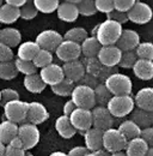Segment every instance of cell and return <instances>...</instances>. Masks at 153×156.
<instances>
[{"label":"cell","mask_w":153,"mask_h":156,"mask_svg":"<svg viewBox=\"0 0 153 156\" xmlns=\"http://www.w3.org/2000/svg\"><path fill=\"white\" fill-rule=\"evenodd\" d=\"M95 37L100 43V46H114L120 37L123 28L114 20H105L96 25Z\"/></svg>","instance_id":"obj_1"},{"label":"cell","mask_w":153,"mask_h":156,"mask_svg":"<svg viewBox=\"0 0 153 156\" xmlns=\"http://www.w3.org/2000/svg\"><path fill=\"white\" fill-rule=\"evenodd\" d=\"M108 91L111 94V96H121V95H131L133 84L132 79L124 73H114L110 77H108L104 83Z\"/></svg>","instance_id":"obj_2"},{"label":"cell","mask_w":153,"mask_h":156,"mask_svg":"<svg viewBox=\"0 0 153 156\" xmlns=\"http://www.w3.org/2000/svg\"><path fill=\"white\" fill-rule=\"evenodd\" d=\"M134 100L131 95H121V96H111L107 103V109L113 115V118H123L133 112Z\"/></svg>","instance_id":"obj_3"},{"label":"cell","mask_w":153,"mask_h":156,"mask_svg":"<svg viewBox=\"0 0 153 156\" xmlns=\"http://www.w3.org/2000/svg\"><path fill=\"white\" fill-rule=\"evenodd\" d=\"M71 101L76 105V108L91 111L96 106L93 89H91L86 85H83V84H76L72 90Z\"/></svg>","instance_id":"obj_4"},{"label":"cell","mask_w":153,"mask_h":156,"mask_svg":"<svg viewBox=\"0 0 153 156\" xmlns=\"http://www.w3.org/2000/svg\"><path fill=\"white\" fill-rule=\"evenodd\" d=\"M127 144V139L122 136L117 129H108L103 131L102 137V149L107 151L108 154H113L116 151L124 150V147Z\"/></svg>","instance_id":"obj_5"},{"label":"cell","mask_w":153,"mask_h":156,"mask_svg":"<svg viewBox=\"0 0 153 156\" xmlns=\"http://www.w3.org/2000/svg\"><path fill=\"white\" fill-rule=\"evenodd\" d=\"M17 137L23 144V149L26 151L37 145L41 138V133L37 126L29 122H23L18 126Z\"/></svg>","instance_id":"obj_6"},{"label":"cell","mask_w":153,"mask_h":156,"mask_svg":"<svg viewBox=\"0 0 153 156\" xmlns=\"http://www.w3.org/2000/svg\"><path fill=\"white\" fill-rule=\"evenodd\" d=\"M26 111H28V102L22 100H15L4 105V115L6 120L15 122V124H23L26 119Z\"/></svg>","instance_id":"obj_7"},{"label":"cell","mask_w":153,"mask_h":156,"mask_svg":"<svg viewBox=\"0 0 153 156\" xmlns=\"http://www.w3.org/2000/svg\"><path fill=\"white\" fill-rule=\"evenodd\" d=\"M152 9L148 4L142 1H135L133 7L127 12V18L134 24L144 25L152 20Z\"/></svg>","instance_id":"obj_8"},{"label":"cell","mask_w":153,"mask_h":156,"mask_svg":"<svg viewBox=\"0 0 153 156\" xmlns=\"http://www.w3.org/2000/svg\"><path fill=\"white\" fill-rule=\"evenodd\" d=\"M62 35L53 29L43 30L36 36L35 42L37 43L39 49H44L48 52H53L57 48V46L62 42Z\"/></svg>","instance_id":"obj_9"},{"label":"cell","mask_w":153,"mask_h":156,"mask_svg":"<svg viewBox=\"0 0 153 156\" xmlns=\"http://www.w3.org/2000/svg\"><path fill=\"white\" fill-rule=\"evenodd\" d=\"M70 121L74 130L84 133L89 129L92 127V117H91V111L89 109H83V108H76L71 115H70Z\"/></svg>","instance_id":"obj_10"},{"label":"cell","mask_w":153,"mask_h":156,"mask_svg":"<svg viewBox=\"0 0 153 156\" xmlns=\"http://www.w3.org/2000/svg\"><path fill=\"white\" fill-rule=\"evenodd\" d=\"M55 54H56L57 59H60L63 62L79 60L80 55H81L80 44L71 42V41L62 40V42L57 46V48L55 49Z\"/></svg>","instance_id":"obj_11"},{"label":"cell","mask_w":153,"mask_h":156,"mask_svg":"<svg viewBox=\"0 0 153 156\" xmlns=\"http://www.w3.org/2000/svg\"><path fill=\"white\" fill-rule=\"evenodd\" d=\"M91 117H92V127L98 129L100 131L111 129L114 125V118L109 113L107 107L95 106L91 109Z\"/></svg>","instance_id":"obj_12"},{"label":"cell","mask_w":153,"mask_h":156,"mask_svg":"<svg viewBox=\"0 0 153 156\" xmlns=\"http://www.w3.org/2000/svg\"><path fill=\"white\" fill-rule=\"evenodd\" d=\"M49 119V113L44 105L41 102H28V111H26V119L29 124L38 126Z\"/></svg>","instance_id":"obj_13"},{"label":"cell","mask_w":153,"mask_h":156,"mask_svg":"<svg viewBox=\"0 0 153 156\" xmlns=\"http://www.w3.org/2000/svg\"><path fill=\"white\" fill-rule=\"evenodd\" d=\"M139 43H140V35L135 30L123 29L117 42L115 43V46L121 52H131L138 47Z\"/></svg>","instance_id":"obj_14"},{"label":"cell","mask_w":153,"mask_h":156,"mask_svg":"<svg viewBox=\"0 0 153 156\" xmlns=\"http://www.w3.org/2000/svg\"><path fill=\"white\" fill-rule=\"evenodd\" d=\"M122 52L116 47V46H102L97 59L102 64V66H108V67H115L118 65V61L121 59Z\"/></svg>","instance_id":"obj_15"},{"label":"cell","mask_w":153,"mask_h":156,"mask_svg":"<svg viewBox=\"0 0 153 156\" xmlns=\"http://www.w3.org/2000/svg\"><path fill=\"white\" fill-rule=\"evenodd\" d=\"M38 75H39L41 79L43 80V83L46 85H49V87H53L57 83H60L65 78L63 72H62V67L57 64H54V62L41 69Z\"/></svg>","instance_id":"obj_16"},{"label":"cell","mask_w":153,"mask_h":156,"mask_svg":"<svg viewBox=\"0 0 153 156\" xmlns=\"http://www.w3.org/2000/svg\"><path fill=\"white\" fill-rule=\"evenodd\" d=\"M56 12L57 18L67 23H73L79 17V12L74 0H65L60 2L56 9Z\"/></svg>","instance_id":"obj_17"},{"label":"cell","mask_w":153,"mask_h":156,"mask_svg":"<svg viewBox=\"0 0 153 156\" xmlns=\"http://www.w3.org/2000/svg\"><path fill=\"white\" fill-rule=\"evenodd\" d=\"M62 72L66 79L73 82L74 84L79 83L80 79L85 75V69L81 62V60H74L70 62H65L62 66Z\"/></svg>","instance_id":"obj_18"},{"label":"cell","mask_w":153,"mask_h":156,"mask_svg":"<svg viewBox=\"0 0 153 156\" xmlns=\"http://www.w3.org/2000/svg\"><path fill=\"white\" fill-rule=\"evenodd\" d=\"M133 100L138 109L153 112V89L151 87H145L140 89L135 94Z\"/></svg>","instance_id":"obj_19"},{"label":"cell","mask_w":153,"mask_h":156,"mask_svg":"<svg viewBox=\"0 0 153 156\" xmlns=\"http://www.w3.org/2000/svg\"><path fill=\"white\" fill-rule=\"evenodd\" d=\"M84 142H85V148L89 151H98L102 150V137H103V131L91 127L84 133Z\"/></svg>","instance_id":"obj_20"},{"label":"cell","mask_w":153,"mask_h":156,"mask_svg":"<svg viewBox=\"0 0 153 156\" xmlns=\"http://www.w3.org/2000/svg\"><path fill=\"white\" fill-rule=\"evenodd\" d=\"M0 42L10 48L18 47L22 43V34L18 29L12 27H6L0 29Z\"/></svg>","instance_id":"obj_21"},{"label":"cell","mask_w":153,"mask_h":156,"mask_svg":"<svg viewBox=\"0 0 153 156\" xmlns=\"http://www.w3.org/2000/svg\"><path fill=\"white\" fill-rule=\"evenodd\" d=\"M132 70L136 78L141 80H150L153 77V61L136 59Z\"/></svg>","instance_id":"obj_22"},{"label":"cell","mask_w":153,"mask_h":156,"mask_svg":"<svg viewBox=\"0 0 153 156\" xmlns=\"http://www.w3.org/2000/svg\"><path fill=\"white\" fill-rule=\"evenodd\" d=\"M148 148L151 147H148L146 142H144L140 137H136L131 140H127L123 151L127 156H145Z\"/></svg>","instance_id":"obj_23"},{"label":"cell","mask_w":153,"mask_h":156,"mask_svg":"<svg viewBox=\"0 0 153 156\" xmlns=\"http://www.w3.org/2000/svg\"><path fill=\"white\" fill-rule=\"evenodd\" d=\"M39 47L35 41H25L22 42L18 46L17 49V58L20 60H26V61H32L35 55L38 53Z\"/></svg>","instance_id":"obj_24"},{"label":"cell","mask_w":153,"mask_h":156,"mask_svg":"<svg viewBox=\"0 0 153 156\" xmlns=\"http://www.w3.org/2000/svg\"><path fill=\"white\" fill-rule=\"evenodd\" d=\"M100 47V43L95 36H87L80 43V52L84 58H97Z\"/></svg>","instance_id":"obj_25"},{"label":"cell","mask_w":153,"mask_h":156,"mask_svg":"<svg viewBox=\"0 0 153 156\" xmlns=\"http://www.w3.org/2000/svg\"><path fill=\"white\" fill-rule=\"evenodd\" d=\"M131 120L134 124H136L140 129H146V127H152L153 124V112L148 111H142L134 108L133 112L131 113Z\"/></svg>","instance_id":"obj_26"},{"label":"cell","mask_w":153,"mask_h":156,"mask_svg":"<svg viewBox=\"0 0 153 156\" xmlns=\"http://www.w3.org/2000/svg\"><path fill=\"white\" fill-rule=\"evenodd\" d=\"M55 130L59 136L65 139H70L76 133V131L70 121V118L66 115H61L55 120Z\"/></svg>","instance_id":"obj_27"},{"label":"cell","mask_w":153,"mask_h":156,"mask_svg":"<svg viewBox=\"0 0 153 156\" xmlns=\"http://www.w3.org/2000/svg\"><path fill=\"white\" fill-rule=\"evenodd\" d=\"M18 125L11 122L8 120H4L0 122V142L2 144H8L15 137H17Z\"/></svg>","instance_id":"obj_28"},{"label":"cell","mask_w":153,"mask_h":156,"mask_svg":"<svg viewBox=\"0 0 153 156\" xmlns=\"http://www.w3.org/2000/svg\"><path fill=\"white\" fill-rule=\"evenodd\" d=\"M23 84H24V88L29 93H32V94H41L47 87L43 83V80L41 79L38 72L34 73V75H30V76H25L24 80H23Z\"/></svg>","instance_id":"obj_29"},{"label":"cell","mask_w":153,"mask_h":156,"mask_svg":"<svg viewBox=\"0 0 153 156\" xmlns=\"http://www.w3.org/2000/svg\"><path fill=\"white\" fill-rule=\"evenodd\" d=\"M117 130L127 140H131L133 138L139 137L140 136V131H141V129L136 124H134L131 119L129 120H124L123 122H121L120 126L117 127Z\"/></svg>","instance_id":"obj_30"},{"label":"cell","mask_w":153,"mask_h":156,"mask_svg":"<svg viewBox=\"0 0 153 156\" xmlns=\"http://www.w3.org/2000/svg\"><path fill=\"white\" fill-rule=\"evenodd\" d=\"M19 18V10L6 4L0 6V23L1 24H13Z\"/></svg>","instance_id":"obj_31"},{"label":"cell","mask_w":153,"mask_h":156,"mask_svg":"<svg viewBox=\"0 0 153 156\" xmlns=\"http://www.w3.org/2000/svg\"><path fill=\"white\" fill-rule=\"evenodd\" d=\"M89 36L86 29L81 28V27H74V28H71L68 29L65 35H62V39L66 40V41H71V42H74L80 44L84 40Z\"/></svg>","instance_id":"obj_32"},{"label":"cell","mask_w":153,"mask_h":156,"mask_svg":"<svg viewBox=\"0 0 153 156\" xmlns=\"http://www.w3.org/2000/svg\"><path fill=\"white\" fill-rule=\"evenodd\" d=\"M93 95H95V103L99 107H107V103L111 98V94L108 91V89L103 83H99L93 89Z\"/></svg>","instance_id":"obj_33"},{"label":"cell","mask_w":153,"mask_h":156,"mask_svg":"<svg viewBox=\"0 0 153 156\" xmlns=\"http://www.w3.org/2000/svg\"><path fill=\"white\" fill-rule=\"evenodd\" d=\"M74 85H76V84H74L73 82H71V80L63 78L60 83H57V84L50 87V88H52V91H53L55 95L62 96V98H67V96H71Z\"/></svg>","instance_id":"obj_34"},{"label":"cell","mask_w":153,"mask_h":156,"mask_svg":"<svg viewBox=\"0 0 153 156\" xmlns=\"http://www.w3.org/2000/svg\"><path fill=\"white\" fill-rule=\"evenodd\" d=\"M34 6L36 7L37 12H41V13H53L55 12L60 4L59 0H34Z\"/></svg>","instance_id":"obj_35"},{"label":"cell","mask_w":153,"mask_h":156,"mask_svg":"<svg viewBox=\"0 0 153 156\" xmlns=\"http://www.w3.org/2000/svg\"><path fill=\"white\" fill-rule=\"evenodd\" d=\"M79 12V16L84 17H91L96 15V7L93 0H74Z\"/></svg>","instance_id":"obj_36"},{"label":"cell","mask_w":153,"mask_h":156,"mask_svg":"<svg viewBox=\"0 0 153 156\" xmlns=\"http://www.w3.org/2000/svg\"><path fill=\"white\" fill-rule=\"evenodd\" d=\"M13 64H15V67H16L17 72L24 75V77L34 75V73H37V69L35 67L32 61H26V60H20V59L16 58Z\"/></svg>","instance_id":"obj_37"},{"label":"cell","mask_w":153,"mask_h":156,"mask_svg":"<svg viewBox=\"0 0 153 156\" xmlns=\"http://www.w3.org/2000/svg\"><path fill=\"white\" fill-rule=\"evenodd\" d=\"M134 52L138 59L153 60V44L151 42H140Z\"/></svg>","instance_id":"obj_38"},{"label":"cell","mask_w":153,"mask_h":156,"mask_svg":"<svg viewBox=\"0 0 153 156\" xmlns=\"http://www.w3.org/2000/svg\"><path fill=\"white\" fill-rule=\"evenodd\" d=\"M52 62H53V54H52V52H48V51H44V49H39L38 53L35 55V58L32 59V64L35 65V67L37 70L48 66Z\"/></svg>","instance_id":"obj_39"},{"label":"cell","mask_w":153,"mask_h":156,"mask_svg":"<svg viewBox=\"0 0 153 156\" xmlns=\"http://www.w3.org/2000/svg\"><path fill=\"white\" fill-rule=\"evenodd\" d=\"M18 72L15 67L13 61H7V62H0V79L4 80H11L17 77Z\"/></svg>","instance_id":"obj_40"},{"label":"cell","mask_w":153,"mask_h":156,"mask_svg":"<svg viewBox=\"0 0 153 156\" xmlns=\"http://www.w3.org/2000/svg\"><path fill=\"white\" fill-rule=\"evenodd\" d=\"M83 65H84V69H85V73L87 75H91V76H95L97 77L100 67H102V64L99 62V60L97 58H84L81 60Z\"/></svg>","instance_id":"obj_41"},{"label":"cell","mask_w":153,"mask_h":156,"mask_svg":"<svg viewBox=\"0 0 153 156\" xmlns=\"http://www.w3.org/2000/svg\"><path fill=\"white\" fill-rule=\"evenodd\" d=\"M38 15L36 7L34 6L32 1H25V4L19 9V18H23L25 20H34Z\"/></svg>","instance_id":"obj_42"},{"label":"cell","mask_w":153,"mask_h":156,"mask_svg":"<svg viewBox=\"0 0 153 156\" xmlns=\"http://www.w3.org/2000/svg\"><path fill=\"white\" fill-rule=\"evenodd\" d=\"M136 55H135V52L131 51V52H122L121 54V59L118 61V65L117 67H121V69H132L133 65L136 61Z\"/></svg>","instance_id":"obj_43"},{"label":"cell","mask_w":153,"mask_h":156,"mask_svg":"<svg viewBox=\"0 0 153 156\" xmlns=\"http://www.w3.org/2000/svg\"><path fill=\"white\" fill-rule=\"evenodd\" d=\"M19 100V93L15 89L11 88H5L2 90H0V103L4 106L7 102Z\"/></svg>","instance_id":"obj_44"},{"label":"cell","mask_w":153,"mask_h":156,"mask_svg":"<svg viewBox=\"0 0 153 156\" xmlns=\"http://www.w3.org/2000/svg\"><path fill=\"white\" fill-rule=\"evenodd\" d=\"M93 2H95V7L97 12L108 15L114 10L113 0H93Z\"/></svg>","instance_id":"obj_45"},{"label":"cell","mask_w":153,"mask_h":156,"mask_svg":"<svg viewBox=\"0 0 153 156\" xmlns=\"http://www.w3.org/2000/svg\"><path fill=\"white\" fill-rule=\"evenodd\" d=\"M135 1L136 0H113L114 10L120 11V12H123V13H127L133 7Z\"/></svg>","instance_id":"obj_46"},{"label":"cell","mask_w":153,"mask_h":156,"mask_svg":"<svg viewBox=\"0 0 153 156\" xmlns=\"http://www.w3.org/2000/svg\"><path fill=\"white\" fill-rule=\"evenodd\" d=\"M118 72V67L115 66V67H108V66H102L98 75H97V79L99 83H104V80L108 77H110L111 75L117 73Z\"/></svg>","instance_id":"obj_47"},{"label":"cell","mask_w":153,"mask_h":156,"mask_svg":"<svg viewBox=\"0 0 153 156\" xmlns=\"http://www.w3.org/2000/svg\"><path fill=\"white\" fill-rule=\"evenodd\" d=\"M105 16H107V20H114L116 23H118L120 25H122V24L128 22L127 13H123V12H120V11H116V10H113L110 13H108Z\"/></svg>","instance_id":"obj_48"},{"label":"cell","mask_w":153,"mask_h":156,"mask_svg":"<svg viewBox=\"0 0 153 156\" xmlns=\"http://www.w3.org/2000/svg\"><path fill=\"white\" fill-rule=\"evenodd\" d=\"M13 57H15V54H13L12 48H10L0 42V62L12 61Z\"/></svg>","instance_id":"obj_49"},{"label":"cell","mask_w":153,"mask_h":156,"mask_svg":"<svg viewBox=\"0 0 153 156\" xmlns=\"http://www.w3.org/2000/svg\"><path fill=\"white\" fill-rule=\"evenodd\" d=\"M140 138L147 143L148 147L153 145V127H146V129H141L140 131Z\"/></svg>","instance_id":"obj_50"},{"label":"cell","mask_w":153,"mask_h":156,"mask_svg":"<svg viewBox=\"0 0 153 156\" xmlns=\"http://www.w3.org/2000/svg\"><path fill=\"white\" fill-rule=\"evenodd\" d=\"M79 84H83V85H86V87H89V88H91V89H95L96 87L99 84V82H98L97 77L85 73L84 77L80 79Z\"/></svg>","instance_id":"obj_51"},{"label":"cell","mask_w":153,"mask_h":156,"mask_svg":"<svg viewBox=\"0 0 153 156\" xmlns=\"http://www.w3.org/2000/svg\"><path fill=\"white\" fill-rule=\"evenodd\" d=\"M26 154L22 148H13L10 145H5V156H24Z\"/></svg>","instance_id":"obj_52"},{"label":"cell","mask_w":153,"mask_h":156,"mask_svg":"<svg viewBox=\"0 0 153 156\" xmlns=\"http://www.w3.org/2000/svg\"><path fill=\"white\" fill-rule=\"evenodd\" d=\"M87 153H89V150H87L85 147H83V145H78V147L72 148V149L68 151L67 156H85Z\"/></svg>","instance_id":"obj_53"},{"label":"cell","mask_w":153,"mask_h":156,"mask_svg":"<svg viewBox=\"0 0 153 156\" xmlns=\"http://www.w3.org/2000/svg\"><path fill=\"white\" fill-rule=\"evenodd\" d=\"M76 105L71 101V100H68L67 102H65V105H63V107H62V115H66V117H70L71 115V113L76 109Z\"/></svg>","instance_id":"obj_54"},{"label":"cell","mask_w":153,"mask_h":156,"mask_svg":"<svg viewBox=\"0 0 153 156\" xmlns=\"http://www.w3.org/2000/svg\"><path fill=\"white\" fill-rule=\"evenodd\" d=\"M25 1H26V0H6L5 4L8 5V6H12V7L18 9L19 10V9L25 4Z\"/></svg>","instance_id":"obj_55"},{"label":"cell","mask_w":153,"mask_h":156,"mask_svg":"<svg viewBox=\"0 0 153 156\" xmlns=\"http://www.w3.org/2000/svg\"><path fill=\"white\" fill-rule=\"evenodd\" d=\"M6 145H10V147H13V148H22L23 149V144H22V142H20V139H19L18 137H15L8 144H6Z\"/></svg>","instance_id":"obj_56"},{"label":"cell","mask_w":153,"mask_h":156,"mask_svg":"<svg viewBox=\"0 0 153 156\" xmlns=\"http://www.w3.org/2000/svg\"><path fill=\"white\" fill-rule=\"evenodd\" d=\"M85 156H108V153L102 149V150H98V151H89Z\"/></svg>","instance_id":"obj_57"},{"label":"cell","mask_w":153,"mask_h":156,"mask_svg":"<svg viewBox=\"0 0 153 156\" xmlns=\"http://www.w3.org/2000/svg\"><path fill=\"white\" fill-rule=\"evenodd\" d=\"M49 156H67V154L63 153V151H54V153H52Z\"/></svg>","instance_id":"obj_58"},{"label":"cell","mask_w":153,"mask_h":156,"mask_svg":"<svg viewBox=\"0 0 153 156\" xmlns=\"http://www.w3.org/2000/svg\"><path fill=\"white\" fill-rule=\"evenodd\" d=\"M0 156H5V144L0 142Z\"/></svg>","instance_id":"obj_59"},{"label":"cell","mask_w":153,"mask_h":156,"mask_svg":"<svg viewBox=\"0 0 153 156\" xmlns=\"http://www.w3.org/2000/svg\"><path fill=\"white\" fill-rule=\"evenodd\" d=\"M109 156H127L124 154V151L122 150V151H116V153H113V154H110Z\"/></svg>","instance_id":"obj_60"},{"label":"cell","mask_w":153,"mask_h":156,"mask_svg":"<svg viewBox=\"0 0 153 156\" xmlns=\"http://www.w3.org/2000/svg\"><path fill=\"white\" fill-rule=\"evenodd\" d=\"M145 156H153V148H148V150H147V153L145 154Z\"/></svg>","instance_id":"obj_61"},{"label":"cell","mask_w":153,"mask_h":156,"mask_svg":"<svg viewBox=\"0 0 153 156\" xmlns=\"http://www.w3.org/2000/svg\"><path fill=\"white\" fill-rule=\"evenodd\" d=\"M24 156H34V155H31V154H25Z\"/></svg>","instance_id":"obj_62"},{"label":"cell","mask_w":153,"mask_h":156,"mask_svg":"<svg viewBox=\"0 0 153 156\" xmlns=\"http://www.w3.org/2000/svg\"><path fill=\"white\" fill-rule=\"evenodd\" d=\"M2 4H4V2H2V1H1V0H0V6H1V5H2Z\"/></svg>","instance_id":"obj_63"}]
</instances>
